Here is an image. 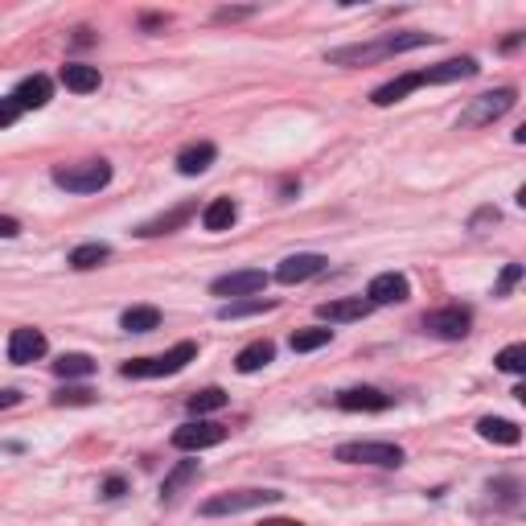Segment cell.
Here are the masks:
<instances>
[{
    "mask_svg": "<svg viewBox=\"0 0 526 526\" xmlns=\"http://www.w3.org/2000/svg\"><path fill=\"white\" fill-rule=\"evenodd\" d=\"M49 95H54V83L46 75H30V78H21V87L13 99L21 103V111H38L49 103Z\"/></svg>",
    "mask_w": 526,
    "mask_h": 526,
    "instance_id": "cell-16",
    "label": "cell"
},
{
    "mask_svg": "<svg viewBox=\"0 0 526 526\" xmlns=\"http://www.w3.org/2000/svg\"><path fill=\"white\" fill-rule=\"evenodd\" d=\"M62 87L75 91V95H91V91H99V66H87V62H66V66H62Z\"/></svg>",
    "mask_w": 526,
    "mask_h": 526,
    "instance_id": "cell-20",
    "label": "cell"
},
{
    "mask_svg": "<svg viewBox=\"0 0 526 526\" xmlns=\"http://www.w3.org/2000/svg\"><path fill=\"white\" fill-rule=\"evenodd\" d=\"M333 457L346 460V465H374V469L403 465V449L399 444H387V440H354V444H341Z\"/></svg>",
    "mask_w": 526,
    "mask_h": 526,
    "instance_id": "cell-3",
    "label": "cell"
},
{
    "mask_svg": "<svg viewBox=\"0 0 526 526\" xmlns=\"http://www.w3.org/2000/svg\"><path fill=\"white\" fill-rule=\"evenodd\" d=\"M478 436L489 440V444H506V449H514L518 440H522V428H518L514 419H494V416H486V419H478Z\"/></svg>",
    "mask_w": 526,
    "mask_h": 526,
    "instance_id": "cell-19",
    "label": "cell"
},
{
    "mask_svg": "<svg viewBox=\"0 0 526 526\" xmlns=\"http://www.w3.org/2000/svg\"><path fill=\"white\" fill-rule=\"evenodd\" d=\"M226 403H231V395H226L223 387H206V390H197V395H189V411H194V416H210V411H223Z\"/></svg>",
    "mask_w": 526,
    "mask_h": 526,
    "instance_id": "cell-28",
    "label": "cell"
},
{
    "mask_svg": "<svg viewBox=\"0 0 526 526\" xmlns=\"http://www.w3.org/2000/svg\"><path fill=\"white\" fill-rule=\"evenodd\" d=\"M251 17V9H218V21H243Z\"/></svg>",
    "mask_w": 526,
    "mask_h": 526,
    "instance_id": "cell-38",
    "label": "cell"
},
{
    "mask_svg": "<svg viewBox=\"0 0 526 526\" xmlns=\"http://www.w3.org/2000/svg\"><path fill=\"white\" fill-rule=\"evenodd\" d=\"M338 408L341 411H387L390 395H382V390H374V387H350L338 395Z\"/></svg>",
    "mask_w": 526,
    "mask_h": 526,
    "instance_id": "cell-15",
    "label": "cell"
},
{
    "mask_svg": "<svg viewBox=\"0 0 526 526\" xmlns=\"http://www.w3.org/2000/svg\"><path fill=\"white\" fill-rule=\"evenodd\" d=\"M194 215H197V206H194V202H181L177 210H169V215H161V218H153V223H145L136 234H140V239H156V234H173L177 226H186Z\"/></svg>",
    "mask_w": 526,
    "mask_h": 526,
    "instance_id": "cell-17",
    "label": "cell"
},
{
    "mask_svg": "<svg viewBox=\"0 0 526 526\" xmlns=\"http://www.w3.org/2000/svg\"><path fill=\"white\" fill-rule=\"evenodd\" d=\"M432 33H390L387 38V54H408V49H419V46H432Z\"/></svg>",
    "mask_w": 526,
    "mask_h": 526,
    "instance_id": "cell-31",
    "label": "cell"
},
{
    "mask_svg": "<svg viewBox=\"0 0 526 526\" xmlns=\"http://www.w3.org/2000/svg\"><path fill=\"white\" fill-rule=\"evenodd\" d=\"M54 403H58V408H87V403H95V390L91 387H66V390L54 395Z\"/></svg>",
    "mask_w": 526,
    "mask_h": 526,
    "instance_id": "cell-33",
    "label": "cell"
},
{
    "mask_svg": "<svg viewBox=\"0 0 526 526\" xmlns=\"http://www.w3.org/2000/svg\"><path fill=\"white\" fill-rule=\"evenodd\" d=\"M189 481H197V460H181V465L169 473L165 486H161V502H177V494H181Z\"/></svg>",
    "mask_w": 526,
    "mask_h": 526,
    "instance_id": "cell-26",
    "label": "cell"
},
{
    "mask_svg": "<svg viewBox=\"0 0 526 526\" xmlns=\"http://www.w3.org/2000/svg\"><path fill=\"white\" fill-rule=\"evenodd\" d=\"M408 296H411V284H408V276H399V272L374 276L371 288H366V301L371 304H403Z\"/></svg>",
    "mask_w": 526,
    "mask_h": 526,
    "instance_id": "cell-10",
    "label": "cell"
},
{
    "mask_svg": "<svg viewBox=\"0 0 526 526\" xmlns=\"http://www.w3.org/2000/svg\"><path fill=\"white\" fill-rule=\"evenodd\" d=\"M17 234H21L17 218H4V215H0V239H17Z\"/></svg>",
    "mask_w": 526,
    "mask_h": 526,
    "instance_id": "cell-36",
    "label": "cell"
},
{
    "mask_svg": "<svg viewBox=\"0 0 526 526\" xmlns=\"http://www.w3.org/2000/svg\"><path fill=\"white\" fill-rule=\"evenodd\" d=\"M478 70H481L478 58H449V62H440V66L419 70V78H424V87H440V83H460V78H473Z\"/></svg>",
    "mask_w": 526,
    "mask_h": 526,
    "instance_id": "cell-11",
    "label": "cell"
},
{
    "mask_svg": "<svg viewBox=\"0 0 526 526\" xmlns=\"http://www.w3.org/2000/svg\"><path fill=\"white\" fill-rule=\"evenodd\" d=\"M276 358V346L272 341H251L247 350H239V358H234V371L239 374H255V371H263L267 362Z\"/></svg>",
    "mask_w": 526,
    "mask_h": 526,
    "instance_id": "cell-23",
    "label": "cell"
},
{
    "mask_svg": "<svg viewBox=\"0 0 526 526\" xmlns=\"http://www.w3.org/2000/svg\"><path fill=\"white\" fill-rule=\"evenodd\" d=\"M215 161H218V148L202 140V145L181 148V156H177V169H181L186 177H197V173H206V169L215 165Z\"/></svg>",
    "mask_w": 526,
    "mask_h": 526,
    "instance_id": "cell-21",
    "label": "cell"
},
{
    "mask_svg": "<svg viewBox=\"0 0 526 526\" xmlns=\"http://www.w3.org/2000/svg\"><path fill=\"white\" fill-rule=\"evenodd\" d=\"M497 371L522 374L526 371V346H506V350L497 354Z\"/></svg>",
    "mask_w": 526,
    "mask_h": 526,
    "instance_id": "cell-32",
    "label": "cell"
},
{
    "mask_svg": "<svg viewBox=\"0 0 526 526\" xmlns=\"http://www.w3.org/2000/svg\"><path fill=\"white\" fill-rule=\"evenodd\" d=\"M46 354V333L41 329H13L9 338V362L25 366V362H38Z\"/></svg>",
    "mask_w": 526,
    "mask_h": 526,
    "instance_id": "cell-13",
    "label": "cell"
},
{
    "mask_svg": "<svg viewBox=\"0 0 526 526\" xmlns=\"http://www.w3.org/2000/svg\"><path fill=\"white\" fill-rule=\"evenodd\" d=\"M267 288V276L255 272V267H247V272H231V276H218L215 284H210V293L215 296H255Z\"/></svg>",
    "mask_w": 526,
    "mask_h": 526,
    "instance_id": "cell-8",
    "label": "cell"
},
{
    "mask_svg": "<svg viewBox=\"0 0 526 526\" xmlns=\"http://www.w3.org/2000/svg\"><path fill=\"white\" fill-rule=\"evenodd\" d=\"M280 497L284 494H276V489H234V494H218V497H210V502H202V514L206 518L247 514V510H255V506H272Z\"/></svg>",
    "mask_w": 526,
    "mask_h": 526,
    "instance_id": "cell-4",
    "label": "cell"
},
{
    "mask_svg": "<svg viewBox=\"0 0 526 526\" xmlns=\"http://www.w3.org/2000/svg\"><path fill=\"white\" fill-rule=\"evenodd\" d=\"M111 181L108 161H87V165H58L54 169V186L66 194H99Z\"/></svg>",
    "mask_w": 526,
    "mask_h": 526,
    "instance_id": "cell-2",
    "label": "cell"
},
{
    "mask_svg": "<svg viewBox=\"0 0 526 526\" xmlns=\"http://www.w3.org/2000/svg\"><path fill=\"white\" fill-rule=\"evenodd\" d=\"M226 440V428L215 424V419H194V424H181L173 432V449L181 452H202V449H215Z\"/></svg>",
    "mask_w": 526,
    "mask_h": 526,
    "instance_id": "cell-6",
    "label": "cell"
},
{
    "mask_svg": "<svg viewBox=\"0 0 526 526\" xmlns=\"http://www.w3.org/2000/svg\"><path fill=\"white\" fill-rule=\"evenodd\" d=\"M54 374H58V379H91V374H95V358H91V354H62V358L54 362Z\"/></svg>",
    "mask_w": 526,
    "mask_h": 526,
    "instance_id": "cell-25",
    "label": "cell"
},
{
    "mask_svg": "<svg viewBox=\"0 0 526 526\" xmlns=\"http://www.w3.org/2000/svg\"><path fill=\"white\" fill-rule=\"evenodd\" d=\"M371 309H374L371 301H362V296H346V301H325L321 309H317V317L329 321V325H341V321H362Z\"/></svg>",
    "mask_w": 526,
    "mask_h": 526,
    "instance_id": "cell-14",
    "label": "cell"
},
{
    "mask_svg": "<svg viewBox=\"0 0 526 526\" xmlns=\"http://www.w3.org/2000/svg\"><path fill=\"white\" fill-rule=\"evenodd\" d=\"M194 358H197L194 341H177L173 350L161 354V358H132V362H124V366H119V374H124V379H165V374H181Z\"/></svg>",
    "mask_w": 526,
    "mask_h": 526,
    "instance_id": "cell-1",
    "label": "cell"
},
{
    "mask_svg": "<svg viewBox=\"0 0 526 526\" xmlns=\"http://www.w3.org/2000/svg\"><path fill=\"white\" fill-rule=\"evenodd\" d=\"M469 325H473V312H469L465 304H449V309H436L424 317V329H428L432 338H444V341H460L469 333Z\"/></svg>",
    "mask_w": 526,
    "mask_h": 526,
    "instance_id": "cell-7",
    "label": "cell"
},
{
    "mask_svg": "<svg viewBox=\"0 0 526 526\" xmlns=\"http://www.w3.org/2000/svg\"><path fill=\"white\" fill-rule=\"evenodd\" d=\"M379 58H390V54H387V38H382V41H366V46L329 49L333 66H366V62H379Z\"/></svg>",
    "mask_w": 526,
    "mask_h": 526,
    "instance_id": "cell-12",
    "label": "cell"
},
{
    "mask_svg": "<svg viewBox=\"0 0 526 526\" xmlns=\"http://www.w3.org/2000/svg\"><path fill=\"white\" fill-rule=\"evenodd\" d=\"M510 108H514V91L510 87L489 91V95H478L473 103H469L465 116H460V124L465 127H486V124H494L497 116H506Z\"/></svg>",
    "mask_w": 526,
    "mask_h": 526,
    "instance_id": "cell-5",
    "label": "cell"
},
{
    "mask_svg": "<svg viewBox=\"0 0 526 526\" xmlns=\"http://www.w3.org/2000/svg\"><path fill=\"white\" fill-rule=\"evenodd\" d=\"M522 280V263H506V272H502V280H497L494 296H510V288Z\"/></svg>",
    "mask_w": 526,
    "mask_h": 526,
    "instance_id": "cell-34",
    "label": "cell"
},
{
    "mask_svg": "<svg viewBox=\"0 0 526 526\" xmlns=\"http://www.w3.org/2000/svg\"><path fill=\"white\" fill-rule=\"evenodd\" d=\"M419 87H424V78H419V70H411V75H399L395 83H382V87L371 95V103L374 108H390V103L408 99L411 91H419Z\"/></svg>",
    "mask_w": 526,
    "mask_h": 526,
    "instance_id": "cell-18",
    "label": "cell"
},
{
    "mask_svg": "<svg viewBox=\"0 0 526 526\" xmlns=\"http://www.w3.org/2000/svg\"><path fill=\"white\" fill-rule=\"evenodd\" d=\"M17 119H21V103H17V99H0V127H13V124H17Z\"/></svg>",
    "mask_w": 526,
    "mask_h": 526,
    "instance_id": "cell-35",
    "label": "cell"
},
{
    "mask_svg": "<svg viewBox=\"0 0 526 526\" xmlns=\"http://www.w3.org/2000/svg\"><path fill=\"white\" fill-rule=\"evenodd\" d=\"M124 478H108V481H103V497H119V494H124Z\"/></svg>",
    "mask_w": 526,
    "mask_h": 526,
    "instance_id": "cell-37",
    "label": "cell"
},
{
    "mask_svg": "<svg viewBox=\"0 0 526 526\" xmlns=\"http://www.w3.org/2000/svg\"><path fill=\"white\" fill-rule=\"evenodd\" d=\"M119 325H124L127 333H148L161 325V309H153V304H136V309H127L124 317H119Z\"/></svg>",
    "mask_w": 526,
    "mask_h": 526,
    "instance_id": "cell-27",
    "label": "cell"
},
{
    "mask_svg": "<svg viewBox=\"0 0 526 526\" xmlns=\"http://www.w3.org/2000/svg\"><path fill=\"white\" fill-rule=\"evenodd\" d=\"M325 272V255H312V251H301V255H288V259L276 267V280L280 284H304L312 276Z\"/></svg>",
    "mask_w": 526,
    "mask_h": 526,
    "instance_id": "cell-9",
    "label": "cell"
},
{
    "mask_svg": "<svg viewBox=\"0 0 526 526\" xmlns=\"http://www.w3.org/2000/svg\"><path fill=\"white\" fill-rule=\"evenodd\" d=\"M234 218H239V206H234V197H215V202L202 210V226L206 231H231Z\"/></svg>",
    "mask_w": 526,
    "mask_h": 526,
    "instance_id": "cell-22",
    "label": "cell"
},
{
    "mask_svg": "<svg viewBox=\"0 0 526 526\" xmlns=\"http://www.w3.org/2000/svg\"><path fill=\"white\" fill-rule=\"evenodd\" d=\"M259 526H304V522H296V518H263Z\"/></svg>",
    "mask_w": 526,
    "mask_h": 526,
    "instance_id": "cell-40",
    "label": "cell"
},
{
    "mask_svg": "<svg viewBox=\"0 0 526 526\" xmlns=\"http://www.w3.org/2000/svg\"><path fill=\"white\" fill-rule=\"evenodd\" d=\"M21 403V390H0V411L4 408H17Z\"/></svg>",
    "mask_w": 526,
    "mask_h": 526,
    "instance_id": "cell-39",
    "label": "cell"
},
{
    "mask_svg": "<svg viewBox=\"0 0 526 526\" xmlns=\"http://www.w3.org/2000/svg\"><path fill=\"white\" fill-rule=\"evenodd\" d=\"M111 259V247L108 243H83L70 251V267L75 272H91V267H99V263Z\"/></svg>",
    "mask_w": 526,
    "mask_h": 526,
    "instance_id": "cell-24",
    "label": "cell"
},
{
    "mask_svg": "<svg viewBox=\"0 0 526 526\" xmlns=\"http://www.w3.org/2000/svg\"><path fill=\"white\" fill-rule=\"evenodd\" d=\"M333 341V329H296L293 333V350L296 354H312L321 350V346H329Z\"/></svg>",
    "mask_w": 526,
    "mask_h": 526,
    "instance_id": "cell-30",
    "label": "cell"
},
{
    "mask_svg": "<svg viewBox=\"0 0 526 526\" xmlns=\"http://www.w3.org/2000/svg\"><path fill=\"white\" fill-rule=\"evenodd\" d=\"M276 301H263V296H251V301H234V304H223L218 317L223 321H239V317H255V312H272Z\"/></svg>",
    "mask_w": 526,
    "mask_h": 526,
    "instance_id": "cell-29",
    "label": "cell"
}]
</instances>
